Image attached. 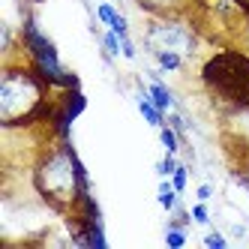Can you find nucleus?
I'll return each instance as SVG.
<instances>
[{"mask_svg":"<svg viewBox=\"0 0 249 249\" xmlns=\"http://www.w3.org/2000/svg\"><path fill=\"white\" fill-rule=\"evenodd\" d=\"M120 48H123V57H126V60H135V45H132L129 36H123V39H120Z\"/></svg>","mask_w":249,"mask_h":249,"instance_id":"a211bd4d","label":"nucleus"},{"mask_svg":"<svg viewBox=\"0 0 249 249\" xmlns=\"http://www.w3.org/2000/svg\"><path fill=\"white\" fill-rule=\"evenodd\" d=\"M102 45H105V54H108V57H117V54H123V48H120V36H117L114 30L102 33Z\"/></svg>","mask_w":249,"mask_h":249,"instance_id":"9d476101","label":"nucleus"},{"mask_svg":"<svg viewBox=\"0 0 249 249\" xmlns=\"http://www.w3.org/2000/svg\"><path fill=\"white\" fill-rule=\"evenodd\" d=\"M198 39H195V33H189L183 24L177 21H159V24H150L147 27V48L156 51H177V54H192Z\"/></svg>","mask_w":249,"mask_h":249,"instance_id":"20e7f679","label":"nucleus"},{"mask_svg":"<svg viewBox=\"0 0 249 249\" xmlns=\"http://www.w3.org/2000/svg\"><path fill=\"white\" fill-rule=\"evenodd\" d=\"M36 3H39V0H36Z\"/></svg>","mask_w":249,"mask_h":249,"instance_id":"aec40b11","label":"nucleus"},{"mask_svg":"<svg viewBox=\"0 0 249 249\" xmlns=\"http://www.w3.org/2000/svg\"><path fill=\"white\" fill-rule=\"evenodd\" d=\"M21 39H24V48H27L30 60H33V69H36V72H39L48 84L66 87V90H75V87H78V78L60 66V57H57L54 42H51L45 33L39 30V24H36V18H33V15H27V18H24Z\"/></svg>","mask_w":249,"mask_h":249,"instance_id":"7ed1b4c3","label":"nucleus"},{"mask_svg":"<svg viewBox=\"0 0 249 249\" xmlns=\"http://www.w3.org/2000/svg\"><path fill=\"white\" fill-rule=\"evenodd\" d=\"M180 0H141V9H150V12H159V15H165L168 9H174Z\"/></svg>","mask_w":249,"mask_h":249,"instance_id":"9b49d317","label":"nucleus"},{"mask_svg":"<svg viewBox=\"0 0 249 249\" xmlns=\"http://www.w3.org/2000/svg\"><path fill=\"white\" fill-rule=\"evenodd\" d=\"M156 60L162 69H180L183 66V54H177V51H156Z\"/></svg>","mask_w":249,"mask_h":249,"instance_id":"6e6552de","label":"nucleus"},{"mask_svg":"<svg viewBox=\"0 0 249 249\" xmlns=\"http://www.w3.org/2000/svg\"><path fill=\"white\" fill-rule=\"evenodd\" d=\"M171 183H174V189H177V192H183V189H186V168H183V165H177V168H174Z\"/></svg>","mask_w":249,"mask_h":249,"instance_id":"dca6fc26","label":"nucleus"},{"mask_svg":"<svg viewBox=\"0 0 249 249\" xmlns=\"http://www.w3.org/2000/svg\"><path fill=\"white\" fill-rule=\"evenodd\" d=\"M189 216H192L195 222H198V225H207V222H210V213H207L204 201H198V204H195V207L189 210Z\"/></svg>","mask_w":249,"mask_h":249,"instance_id":"4468645a","label":"nucleus"},{"mask_svg":"<svg viewBox=\"0 0 249 249\" xmlns=\"http://www.w3.org/2000/svg\"><path fill=\"white\" fill-rule=\"evenodd\" d=\"M42 75L24 72V69H6L0 81V117L3 126H21L36 117L51 114L45 93H42Z\"/></svg>","mask_w":249,"mask_h":249,"instance_id":"f257e3e1","label":"nucleus"},{"mask_svg":"<svg viewBox=\"0 0 249 249\" xmlns=\"http://www.w3.org/2000/svg\"><path fill=\"white\" fill-rule=\"evenodd\" d=\"M204 243H207L210 249H225V237L219 234V231H213V234H207V237H204Z\"/></svg>","mask_w":249,"mask_h":249,"instance_id":"f3484780","label":"nucleus"},{"mask_svg":"<svg viewBox=\"0 0 249 249\" xmlns=\"http://www.w3.org/2000/svg\"><path fill=\"white\" fill-rule=\"evenodd\" d=\"M138 111H141V117H144L150 126H162V111L156 108V102L150 99L147 90H141V93H138Z\"/></svg>","mask_w":249,"mask_h":249,"instance_id":"423d86ee","label":"nucleus"},{"mask_svg":"<svg viewBox=\"0 0 249 249\" xmlns=\"http://www.w3.org/2000/svg\"><path fill=\"white\" fill-rule=\"evenodd\" d=\"M165 243L177 249V246H183V243H186V234H183V231H180V228H177V225H174V228L168 231V234H165Z\"/></svg>","mask_w":249,"mask_h":249,"instance_id":"2eb2a0df","label":"nucleus"},{"mask_svg":"<svg viewBox=\"0 0 249 249\" xmlns=\"http://www.w3.org/2000/svg\"><path fill=\"white\" fill-rule=\"evenodd\" d=\"M159 141L165 144V150H168V153H177V150H180V141H177L174 126H162V129H159Z\"/></svg>","mask_w":249,"mask_h":249,"instance_id":"1a4fd4ad","label":"nucleus"},{"mask_svg":"<svg viewBox=\"0 0 249 249\" xmlns=\"http://www.w3.org/2000/svg\"><path fill=\"white\" fill-rule=\"evenodd\" d=\"M147 93H150V99L156 102V108L159 111H168L171 105H174V96H171V90L159 81V75L153 72V78H150V87H147Z\"/></svg>","mask_w":249,"mask_h":249,"instance_id":"39448f33","label":"nucleus"},{"mask_svg":"<svg viewBox=\"0 0 249 249\" xmlns=\"http://www.w3.org/2000/svg\"><path fill=\"white\" fill-rule=\"evenodd\" d=\"M201 78L216 99H222L231 108L249 111V57L246 54H237V51L213 54L201 69Z\"/></svg>","mask_w":249,"mask_h":249,"instance_id":"f03ea898","label":"nucleus"},{"mask_svg":"<svg viewBox=\"0 0 249 249\" xmlns=\"http://www.w3.org/2000/svg\"><path fill=\"white\" fill-rule=\"evenodd\" d=\"M174 168H177V162H174V153H168L162 162H156V174L159 177H171L174 174Z\"/></svg>","mask_w":249,"mask_h":249,"instance_id":"ddd939ff","label":"nucleus"},{"mask_svg":"<svg viewBox=\"0 0 249 249\" xmlns=\"http://www.w3.org/2000/svg\"><path fill=\"white\" fill-rule=\"evenodd\" d=\"M159 204H162L165 210L177 207V189H174V183H168V180L159 183Z\"/></svg>","mask_w":249,"mask_h":249,"instance_id":"0eeeda50","label":"nucleus"},{"mask_svg":"<svg viewBox=\"0 0 249 249\" xmlns=\"http://www.w3.org/2000/svg\"><path fill=\"white\" fill-rule=\"evenodd\" d=\"M96 15H99V21H102V24H108V27H111L120 12H117L111 3H99V6H96Z\"/></svg>","mask_w":249,"mask_h":249,"instance_id":"f8f14e48","label":"nucleus"},{"mask_svg":"<svg viewBox=\"0 0 249 249\" xmlns=\"http://www.w3.org/2000/svg\"><path fill=\"white\" fill-rule=\"evenodd\" d=\"M210 195H213V186H210V183H201V186H198V201H207Z\"/></svg>","mask_w":249,"mask_h":249,"instance_id":"6ab92c4d","label":"nucleus"}]
</instances>
